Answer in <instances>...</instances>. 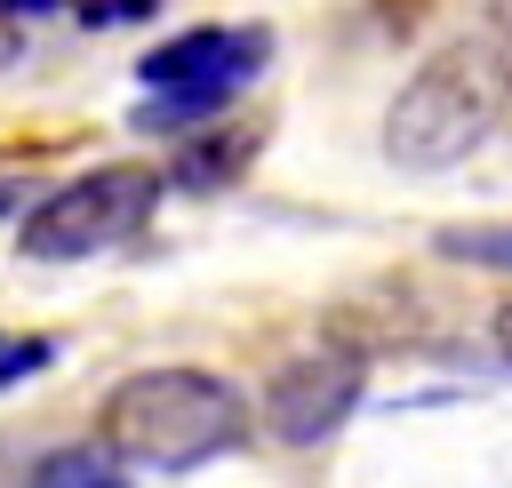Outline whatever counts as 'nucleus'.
<instances>
[{"mask_svg":"<svg viewBox=\"0 0 512 488\" xmlns=\"http://www.w3.org/2000/svg\"><path fill=\"white\" fill-rule=\"evenodd\" d=\"M248 400L216 368H136L104 400V448L144 472H192L248 440Z\"/></svg>","mask_w":512,"mask_h":488,"instance_id":"1","label":"nucleus"},{"mask_svg":"<svg viewBox=\"0 0 512 488\" xmlns=\"http://www.w3.org/2000/svg\"><path fill=\"white\" fill-rule=\"evenodd\" d=\"M504 112H512V48L472 32L408 72V88L384 112V152L400 168H456L496 136Z\"/></svg>","mask_w":512,"mask_h":488,"instance_id":"2","label":"nucleus"},{"mask_svg":"<svg viewBox=\"0 0 512 488\" xmlns=\"http://www.w3.org/2000/svg\"><path fill=\"white\" fill-rule=\"evenodd\" d=\"M160 184H168V176L144 168V160H104V168L56 184L48 200H32L16 248H24L32 264H80V256H104V248H120V240H136V232L152 224Z\"/></svg>","mask_w":512,"mask_h":488,"instance_id":"3","label":"nucleus"},{"mask_svg":"<svg viewBox=\"0 0 512 488\" xmlns=\"http://www.w3.org/2000/svg\"><path fill=\"white\" fill-rule=\"evenodd\" d=\"M264 64H272V32L264 24H192V32L160 40V48H144L136 80L152 96H200V104L224 112Z\"/></svg>","mask_w":512,"mask_h":488,"instance_id":"4","label":"nucleus"},{"mask_svg":"<svg viewBox=\"0 0 512 488\" xmlns=\"http://www.w3.org/2000/svg\"><path fill=\"white\" fill-rule=\"evenodd\" d=\"M360 392H368V360L352 344H320V352H296L264 384V424H272V440L312 448V440H328L360 408Z\"/></svg>","mask_w":512,"mask_h":488,"instance_id":"5","label":"nucleus"},{"mask_svg":"<svg viewBox=\"0 0 512 488\" xmlns=\"http://www.w3.org/2000/svg\"><path fill=\"white\" fill-rule=\"evenodd\" d=\"M256 128L248 120H224V128H192L184 144H176V160H168V184L176 192H224L248 160H256Z\"/></svg>","mask_w":512,"mask_h":488,"instance_id":"6","label":"nucleus"},{"mask_svg":"<svg viewBox=\"0 0 512 488\" xmlns=\"http://www.w3.org/2000/svg\"><path fill=\"white\" fill-rule=\"evenodd\" d=\"M32 488H128V464L112 448H56L32 472Z\"/></svg>","mask_w":512,"mask_h":488,"instance_id":"7","label":"nucleus"},{"mask_svg":"<svg viewBox=\"0 0 512 488\" xmlns=\"http://www.w3.org/2000/svg\"><path fill=\"white\" fill-rule=\"evenodd\" d=\"M440 256H456V264H496V272H512V224H456V232H440Z\"/></svg>","mask_w":512,"mask_h":488,"instance_id":"8","label":"nucleus"},{"mask_svg":"<svg viewBox=\"0 0 512 488\" xmlns=\"http://www.w3.org/2000/svg\"><path fill=\"white\" fill-rule=\"evenodd\" d=\"M32 368H48V344H40V336H32V344H0V392L24 384Z\"/></svg>","mask_w":512,"mask_h":488,"instance_id":"9","label":"nucleus"},{"mask_svg":"<svg viewBox=\"0 0 512 488\" xmlns=\"http://www.w3.org/2000/svg\"><path fill=\"white\" fill-rule=\"evenodd\" d=\"M48 8H64V0H0V16H48Z\"/></svg>","mask_w":512,"mask_h":488,"instance_id":"10","label":"nucleus"},{"mask_svg":"<svg viewBox=\"0 0 512 488\" xmlns=\"http://www.w3.org/2000/svg\"><path fill=\"white\" fill-rule=\"evenodd\" d=\"M16 48H24L16 40V16H0V64H16Z\"/></svg>","mask_w":512,"mask_h":488,"instance_id":"11","label":"nucleus"},{"mask_svg":"<svg viewBox=\"0 0 512 488\" xmlns=\"http://www.w3.org/2000/svg\"><path fill=\"white\" fill-rule=\"evenodd\" d=\"M488 328H496V352H504V360H512V304H504V312H496V320H488Z\"/></svg>","mask_w":512,"mask_h":488,"instance_id":"12","label":"nucleus"},{"mask_svg":"<svg viewBox=\"0 0 512 488\" xmlns=\"http://www.w3.org/2000/svg\"><path fill=\"white\" fill-rule=\"evenodd\" d=\"M24 208V184H0V216H16Z\"/></svg>","mask_w":512,"mask_h":488,"instance_id":"13","label":"nucleus"}]
</instances>
